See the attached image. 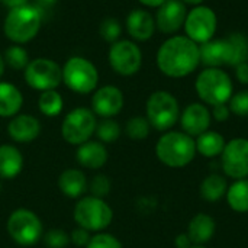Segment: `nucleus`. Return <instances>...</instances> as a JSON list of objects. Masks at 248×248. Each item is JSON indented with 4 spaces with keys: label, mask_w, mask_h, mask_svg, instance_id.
<instances>
[{
    "label": "nucleus",
    "mask_w": 248,
    "mask_h": 248,
    "mask_svg": "<svg viewBox=\"0 0 248 248\" xmlns=\"http://www.w3.org/2000/svg\"><path fill=\"white\" fill-rule=\"evenodd\" d=\"M155 62L167 77H187L201 65L199 45L186 35H171L160 45Z\"/></svg>",
    "instance_id": "nucleus-1"
},
{
    "label": "nucleus",
    "mask_w": 248,
    "mask_h": 248,
    "mask_svg": "<svg viewBox=\"0 0 248 248\" xmlns=\"http://www.w3.org/2000/svg\"><path fill=\"white\" fill-rule=\"evenodd\" d=\"M42 22V13L32 3H26L23 6L9 9L3 22V32L9 41L22 45L38 35Z\"/></svg>",
    "instance_id": "nucleus-2"
},
{
    "label": "nucleus",
    "mask_w": 248,
    "mask_h": 248,
    "mask_svg": "<svg viewBox=\"0 0 248 248\" xmlns=\"http://www.w3.org/2000/svg\"><path fill=\"white\" fill-rule=\"evenodd\" d=\"M157 158L167 167H186L196 154V142L193 138L180 131H169L160 137L155 145Z\"/></svg>",
    "instance_id": "nucleus-3"
},
{
    "label": "nucleus",
    "mask_w": 248,
    "mask_h": 248,
    "mask_svg": "<svg viewBox=\"0 0 248 248\" xmlns=\"http://www.w3.org/2000/svg\"><path fill=\"white\" fill-rule=\"evenodd\" d=\"M195 89L199 99L209 106L228 103L234 94L232 80L222 68H203L195 81Z\"/></svg>",
    "instance_id": "nucleus-4"
},
{
    "label": "nucleus",
    "mask_w": 248,
    "mask_h": 248,
    "mask_svg": "<svg viewBox=\"0 0 248 248\" xmlns=\"http://www.w3.org/2000/svg\"><path fill=\"white\" fill-rule=\"evenodd\" d=\"M74 222L89 232H103L113 221V211L108 202L96 196H83L74 206Z\"/></svg>",
    "instance_id": "nucleus-5"
},
{
    "label": "nucleus",
    "mask_w": 248,
    "mask_h": 248,
    "mask_svg": "<svg viewBox=\"0 0 248 248\" xmlns=\"http://www.w3.org/2000/svg\"><path fill=\"white\" fill-rule=\"evenodd\" d=\"M6 230L9 237L22 247H32L44 237V224L41 218L31 209L17 208L10 212Z\"/></svg>",
    "instance_id": "nucleus-6"
},
{
    "label": "nucleus",
    "mask_w": 248,
    "mask_h": 248,
    "mask_svg": "<svg viewBox=\"0 0 248 248\" xmlns=\"http://www.w3.org/2000/svg\"><path fill=\"white\" fill-rule=\"evenodd\" d=\"M145 118L148 119L151 128L166 132L171 129L180 119V106L177 99L166 92H153L145 103Z\"/></svg>",
    "instance_id": "nucleus-7"
},
{
    "label": "nucleus",
    "mask_w": 248,
    "mask_h": 248,
    "mask_svg": "<svg viewBox=\"0 0 248 248\" xmlns=\"http://www.w3.org/2000/svg\"><path fill=\"white\" fill-rule=\"evenodd\" d=\"M62 83L77 94H89L97 89V67L84 57H71L62 65Z\"/></svg>",
    "instance_id": "nucleus-8"
},
{
    "label": "nucleus",
    "mask_w": 248,
    "mask_h": 248,
    "mask_svg": "<svg viewBox=\"0 0 248 248\" xmlns=\"http://www.w3.org/2000/svg\"><path fill=\"white\" fill-rule=\"evenodd\" d=\"M97 118L89 108H74L70 110L61 124V135L67 144L81 145L83 142L92 140L96 132Z\"/></svg>",
    "instance_id": "nucleus-9"
},
{
    "label": "nucleus",
    "mask_w": 248,
    "mask_h": 248,
    "mask_svg": "<svg viewBox=\"0 0 248 248\" xmlns=\"http://www.w3.org/2000/svg\"><path fill=\"white\" fill-rule=\"evenodd\" d=\"M23 76L26 84L33 90H55L62 83V67L51 58L39 57L29 61Z\"/></svg>",
    "instance_id": "nucleus-10"
},
{
    "label": "nucleus",
    "mask_w": 248,
    "mask_h": 248,
    "mask_svg": "<svg viewBox=\"0 0 248 248\" xmlns=\"http://www.w3.org/2000/svg\"><path fill=\"white\" fill-rule=\"evenodd\" d=\"M183 29L187 38H190L198 45H202L215 38L218 29V16L209 6H193L192 10H187Z\"/></svg>",
    "instance_id": "nucleus-11"
},
{
    "label": "nucleus",
    "mask_w": 248,
    "mask_h": 248,
    "mask_svg": "<svg viewBox=\"0 0 248 248\" xmlns=\"http://www.w3.org/2000/svg\"><path fill=\"white\" fill-rule=\"evenodd\" d=\"M108 60L110 68L119 76L129 77L137 74L142 65V51L135 41L119 39L110 44Z\"/></svg>",
    "instance_id": "nucleus-12"
},
{
    "label": "nucleus",
    "mask_w": 248,
    "mask_h": 248,
    "mask_svg": "<svg viewBox=\"0 0 248 248\" xmlns=\"http://www.w3.org/2000/svg\"><path fill=\"white\" fill-rule=\"evenodd\" d=\"M222 170L235 180L248 177V140L234 138L225 144L221 154Z\"/></svg>",
    "instance_id": "nucleus-13"
},
{
    "label": "nucleus",
    "mask_w": 248,
    "mask_h": 248,
    "mask_svg": "<svg viewBox=\"0 0 248 248\" xmlns=\"http://www.w3.org/2000/svg\"><path fill=\"white\" fill-rule=\"evenodd\" d=\"M125 97L119 87L108 84L94 90L92 96V110L96 116L102 119L113 118L121 113L124 109Z\"/></svg>",
    "instance_id": "nucleus-14"
},
{
    "label": "nucleus",
    "mask_w": 248,
    "mask_h": 248,
    "mask_svg": "<svg viewBox=\"0 0 248 248\" xmlns=\"http://www.w3.org/2000/svg\"><path fill=\"white\" fill-rule=\"evenodd\" d=\"M187 7L180 0H166L155 12V26L166 35H176L185 25Z\"/></svg>",
    "instance_id": "nucleus-15"
},
{
    "label": "nucleus",
    "mask_w": 248,
    "mask_h": 248,
    "mask_svg": "<svg viewBox=\"0 0 248 248\" xmlns=\"http://www.w3.org/2000/svg\"><path fill=\"white\" fill-rule=\"evenodd\" d=\"M211 112L203 103H190L180 113V125L185 134L199 137L209 129L211 125Z\"/></svg>",
    "instance_id": "nucleus-16"
},
{
    "label": "nucleus",
    "mask_w": 248,
    "mask_h": 248,
    "mask_svg": "<svg viewBox=\"0 0 248 248\" xmlns=\"http://www.w3.org/2000/svg\"><path fill=\"white\" fill-rule=\"evenodd\" d=\"M42 131L41 122L38 118L29 113H17L10 118L7 124V135L12 141L19 144H29L35 141Z\"/></svg>",
    "instance_id": "nucleus-17"
},
{
    "label": "nucleus",
    "mask_w": 248,
    "mask_h": 248,
    "mask_svg": "<svg viewBox=\"0 0 248 248\" xmlns=\"http://www.w3.org/2000/svg\"><path fill=\"white\" fill-rule=\"evenodd\" d=\"M125 26L129 36L138 42L151 39L157 29L154 16L145 9H132L126 16Z\"/></svg>",
    "instance_id": "nucleus-18"
},
{
    "label": "nucleus",
    "mask_w": 248,
    "mask_h": 248,
    "mask_svg": "<svg viewBox=\"0 0 248 248\" xmlns=\"http://www.w3.org/2000/svg\"><path fill=\"white\" fill-rule=\"evenodd\" d=\"M201 64L206 68H221L230 64V45L227 38H212L199 45Z\"/></svg>",
    "instance_id": "nucleus-19"
},
{
    "label": "nucleus",
    "mask_w": 248,
    "mask_h": 248,
    "mask_svg": "<svg viewBox=\"0 0 248 248\" xmlns=\"http://www.w3.org/2000/svg\"><path fill=\"white\" fill-rule=\"evenodd\" d=\"M109 158L108 148L103 142L89 140L77 147L76 151V160L77 163L89 170H99L102 169Z\"/></svg>",
    "instance_id": "nucleus-20"
},
{
    "label": "nucleus",
    "mask_w": 248,
    "mask_h": 248,
    "mask_svg": "<svg viewBox=\"0 0 248 248\" xmlns=\"http://www.w3.org/2000/svg\"><path fill=\"white\" fill-rule=\"evenodd\" d=\"M60 192L71 199H80L89 189V180L86 174L78 169L64 170L57 180Z\"/></svg>",
    "instance_id": "nucleus-21"
},
{
    "label": "nucleus",
    "mask_w": 248,
    "mask_h": 248,
    "mask_svg": "<svg viewBox=\"0 0 248 248\" xmlns=\"http://www.w3.org/2000/svg\"><path fill=\"white\" fill-rule=\"evenodd\" d=\"M23 170V155L13 144L0 145V179L12 180Z\"/></svg>",
    "instance_id": "nucleus-22"
},
{
    "label": "nucleus",
    "mask_w": 248,
    "mask_h": 248,
    "mask_svg": "<svg viewBox=\"0 0 248 248\" xmlns=\"http://www.w3.org/2000/svg\"><path fill=\"white\" fill-rule=\"evenodd\" d=\"M215 230H217V224L212 217L206 214H198L189 222L186 234L193 246H203L214 237Z\"/></svg>",
    "instance_id": "nucleus-23"
},
{
    "label": "nucleus",
    "mask_w": 248,
    "mask_h": 248,
    "mask_svg": "<svg viewBox=\"0 0 248 248\" xmlns=\"http://www.w3.org/2000/svg\"><path fill=\"white\" fill-rule=\"evenodd\" d=\"M23 106L22 92L9 81H0V118L16 116Z\"/></svg>",
    "instance_id": "nucleus-24"
},
{
    "label": "nucleus",
    "mask_w": 248,
    "mask_h": 248,
    "mask_svg": "<svg viewBox=\"0 0 248 248\" xmlns=\"http://www.w3.org/2000/svg\"><path fill=\"white\" fill-rule=\"evenodd\" d=\"M196 142V151L208 158H214L217 155H221L225 148V140L224 137L217 131H206L202 135L198 137Z\"/></svg>",
    "instance_id": "nucleus-25"
},
{
    "label": "nucleus",
    "mask_w": 248,
    "mask_h": 248,
    "mask_svg": "<svg viewBox=\"0 0 248 248\" xmlns=\"http://www.w3.org/2000/svg\"><path fill=\"white\" fill-rule=\"evenodd\" d=\"M227 202L235 212H248V179H240L228 187Z\"/></svg>",
    "instance_id": "nucleus-26"
},
{
    "label": "nucleus",
    "mask_w": 248,
    "mask_h": 248,
    "mask_svg": "<svg viewBox=\"0 0 248 248\" xmlns=\"http://www.w3.org/2000/svg\"><path fill=\"white\" fill-rule=\"evenodd\" d=\"M227 190H228L227 180L219 174L208 176L201 185V196L211 203L221 201L227 195Z\"/></svg>",
    "instance_id": "nucleus-27"
},
{
    "label": "nucleus",
    "mask_w": 248,
    "mask_h": 248,
    "mask_svg": "<svg viewBox=\"0 0 248 248\" xmlns=\"http://www.w3.org/2000/svg\"><path fill=\"white\" fill-rule=\"evenodd\" d=\"M230 45V64L231 67H237L238 64L248 61V38L243 32H232L227 36Z\"/></svg>",
    "instance_id": "nucleus-28"
},
{
    "label": "nucleus",
    "mask_w": 248,
    "mask_h": 248,
    "mask_svg": "<svg viewBox=\"0 0 248 248\" xmlns=\"http://www.w3.org/2000/svg\"><path fill=\"white\" fill-rule=\"evenodd\" d=\"M38 109L39 112L46 118H55L58 116L64 109V99L62 96L55 90H46L41 92L38 97Z\"/></svg>",
    "instance_id": "nucleus-29"
},
{
    "label": "nucleus",
    "mask_w": 248,
    "mask_h": 248,
    "mask_svg": "<svg viewBox=\"0 0 248 248\" xmlns=\"http://www.w3.org/2000/svg\"><path fill=\"white\" fill-rule=\"evenodd\" d=\"M3 57H4L6 65L10 67V68L15 70V71H23V70L28 67L29 61H31V60H29L28 51H26L22 45H17V44L10 45V46L4 51Z\"/></svg>",
    "instance_id": "nucleus-30"
},
{
    "label": "nucleus",
    "mask_w": 248,
    "mask_h": 248,
    "mask_svg": "<svg viewBox=\"0 0 248 248\" xmlns=\"http://www.w3.org/2000/svg\"><path fill=\"white\" fill-rule=\"evenodd\" d=\"M121 132H122L121 125L113 118H106L97 122L94 134L97 137V141L103 144H112L121 137Z\"/></svg>",
    "instance_id": "nucleus-31"
},
{
    "label": "nucleus",
    "mask_w": 248,
    "mask_h": 248,
    "mask_svg": "<svg viewBox=\"0 0 248 248\" xmlns=\"http://www.w3.org/2000/svg\"><path fill=\"white\" fill-rule=\"evenodd\" d=\"M150 129L151 125L145 116H132L125 125V134L134 141L145 140L150 135Z\"/></svg>",
    "instance_id": "nucleus-32"
},
{
    "label": "nucleus",
    "mask_w": 248,
    "mask_h": 248,
    "mask_svg": "<svg viewBox=\"0 0 248 248\" xmlns=\"http://www.w3.org/2000/svg\"><path fill=\"white\" fill-rule=\"evenodd\" d=\"M99 33L102 39H105L109 44H113L121 39L122 35V25L116 17H105L100 22L99 26Z\"/></svg>",
    "instance_id": "nucleus-33"
},
{
    "label": "nucleus",
    "mask_w": 248,
    "mask_h": 248,
    "mask_svg": "<svg viewBox=\"0 0 248 248\" xmlns=\"http://www.w3.org/2000/svg\"><path fill=\"white\" fill-rule=\"evenodd\" d=\"M42 240L48 248H67L68 244L71 243L70 234L61 228H52V230L44 232Z\"/></svg>",
    "instance_id": "nucleus-34"
},
{
    "label": "nucleus",
    "mask_w": 248,
    "mask_h": 248,
    "mask_svg": "<svg viewBox=\"0 0 248 248\" xmlns=\"http://www.w3.org/2000/svg\"><path fill=\"white\" fill-rule=\"evenodd\" d=\"M110 189H112V183H110L109 177L105 176V174H97V176H94L89 182V189L87 190H90V195L92 196H96V198H102L103 199L105 196L109 195Z\"/></svg>",
    "instance_id": "nucleus-35"
},
{
    "label": "nucleus",
    "mask_w": 248,
    "mask_h": 248,
    "mask_svg": "<svg viewBox=\"0 0 248 248\" xmlns=\"http://www.w3.org/2000/svg\"><path fill=\"white\" fill-rule=\"evenodd\" d=\"M86 248H124L122 243L112 234L108 232H96Z\"/></svg>",
    "instance_id": "nucleus-36"
},
{
    "label": "nucleus",
    "mask_w": 248,
    "mask_h": 248,
    "mask_svg": "<svg viewBox=\"0 0 248 248\" xmlns=\"http://www.w3.org/2000/svg\"><path fill=\"white\" fill-rule=\"evenodd\" d=\"M228 106H230L231 113L237 116H243V118L248 116V90H241L232 94L228 102Z\"/></svg>",
    "instance_id": "nucleus-37"
},
{
    "label": "nucleus",
    "mask_w": 248,
    "mask_h": 248,
    "mask_svg": "<svg viewBox=\"0 0 248 248\" xmlns=\"http://www.w3.org/2000/svg\"><path fill=\"white\" fill-rule=\"evenodd\" d=\"M90 238H92L90 232H89L87 230L81 228V227L74 228V230L71 231V234H70V241H71L76 247L86 248V246H87L89 241H90Z\"/></svg>",
    "instance_id": "nucleus-38"
},
{
    "label": "nucleus",
    "mask_w": 248,
    "mask_h": 248,
    "mask_svg": "<svg viewBox=\"0 0 248 248\" xmlns=\"http://www.w3.org/2000/svg\"><path fill=\"white\" fill-rule=\"evenodd\" d=\"M231 115V110H230V106L228 103H221V105H215L212 106V112H211V116L218 121V122H225Z\"/></svg>",
    "instance_id": "nucleus-39"
},
{
    "label": "nucleus",
    "mask_w": 248,
    "mask_h": 248,
    "mask_svg": "<svg viewBox=\"0 0 248 248\" xmlns=\"http://www.w3.org/2000/svg\"><path fill=\"white\" fill-rule=\"evenodd\" d=\"M58 0H32V4L42 13L44 19L46 17V13L52 12Z\"/></svg>",
    "instance_id": "nucleus-40"
},
{
    "label": "nucleus",
    "mask_w": 248,
    "mask_h": 248,
    "mask_svg": "<svg viewBox=\"0 0 248 248\" xmlns=\"http://www.w3.org/2000/svg\"><path fill=\"white\" fill-rule=\"evenodd\" d=\"M234 68H235V77H237V80L241 84H248V61L247 62H243V64H238Z\"/></svg>",
    "instance_id": "nucleus-41"
},
{
    "label": "nucleus",
    "mask_w": 248,
    "mask_h": 248,
    "mask_svg": "<svg viewBox=\"0 0 248 248\" xmlns=\"http://www.w3.org/2000/svg\"><path fill=\"white\" fill-rule=\"evenodd\" d=\"M176 247L177 248H190L193 244L190 241V238L187 237V234H180L176 237V241H174Z\"/></svg>",
    "instance_id": "nucleus-42"
},
{
    "label": "nucleus",
    "mask_w": 248,
    "mask_h": 248,
    "mask_svg": "<svg viewBox=\"0 0 248 248\" xmlns=\"http://www.w3.org/2000/svg\"><path fill=\"white\" fill-rule=\"evenodd\" d=\"M0 3L9 9H13V7H19V6L29 3V0H0Z\"/></svg>",
    "instance_id": "nucleus-43"
},
{
    "label": "nucleus",
    "mask_w": 248,
    "mask_h": 248,
    "mask_svg": "<svg viewBox=\"0 0 248 248\" xmlns=\"http://www.w3.org/2000/svg\"><path fill=\"white\" fill-rule=\"evenodd\" d=\"M142 6L145 7H151V9H158L166 0H138Z\"/></svg>",
    "instance_id": "nucleus-44"
},
{
    "label": "nucleus",
    "mask_w": 248,
    "mask_h": 248,
    "mask_svg": "<svg viewBox=\"0 0 248 248\" xmlns=\"http://www.w3.org/2000/svg\"><path fill=\"white\" fill-rule=\"evenodd\" d=\"M4 70H6L4 57H3V54H0V78H1V77H3V74H4Z\"/></svg>",
    "instance_id": "nucleus-45"
},
{
    "label": "nucleus",
    "mask_w": 248,
    "mask_h": 248,
    "mask_svg": "<svg viewBox=\"0 0 248 248\" xmlns=\"http://www.w3.org/2000/svg\"><path fill=\"white\" fill-rule=\"evenodd\" d=\"M180 1H183L185 4H192V6H198L203 3V0H180Z\"/></svg>",
    "instance_id": "nucleus-46"
},
{
    "label": "nucleus",
    "mask_w": 248,
    "mask_h": 248,
    "mask_svg": "<svg viewBox=\"0 0 248 248\" xmlns=\"http://www.w3.org/2000/svg\"><path fill=\"white\" fill-rule=\"evenodd\" d=\"M190 248H205V247H203V246H192Z\"/></svg>",
    "instance_id": "nucleus-47"
}]
</instances>
